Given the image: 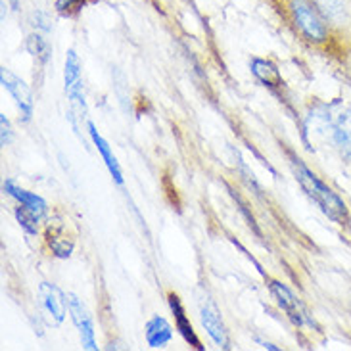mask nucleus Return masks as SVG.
I'll return each mask as SVG.
<instances>
[{
	"instance_id": "13",
	"label": "nucleus",
	"mask_w": 351,
	"mask_h": 351,
	"mask_svg": "<svg viewBox=\"0 0 351 351\" xmlns=\"http://www.w3.org/2000/svg\"><path fill=\"white\" fill-rule=\"evenodd\" d=\"M88 133H90V138H93V143H95L96 150L100 152L102 156V160H104L106 167H108V171L112 173V177L115 179V182H123V175H121V167H119V163H117V158L112 152V148H110V144L106 143L104 136L96 131V127L93 123L88 125Z\"/></svg>"
},
{
	"instance_id": "7",
	"label": "nucleus",
	"mask_w": 351,
	"mask_h": 351,
	"mask_svg": "<svg viewBox=\"0 0 351 351\" xmlns=\"http://www.w3.org/2000/svg\"><path fill=\"white\" fill-rule=\"evenodd\" d=\"M67 311L71 313V319L73 323L79 328L81 332V342L85 346L86 350H96V340H95V326H93V319L86 311V307L81 302L79 298L73 294H67Z\"/></svg>"
},
{
	"instance_id": "11",
	"label": "nucleus",
	"mask_w": 351,
	"mask_h": 351,
	"mask_svg": "<svg viewBox=\"0 0 351 351\" xmlns=\"http://www.w3.org/2000/svg\"><path fill=\"white\" fill-rule=\"evenodd\" d=\"M169 305H171V311L175 315V328L179 330L180 336L190 343V346H194L196 350H202V343H199L198 336L194 332V328H192V324H190L189 317L184 313V307L180 304L179 295L177 294H169Z\"/></svg>"
},
{
	"instance_id": "1",
	"label": "nucleus",
	"mask_w": 351,
	"mask_h": 351,
	"mask_svg": "<svg viewBox=\"0 0 351 351\" xmlns=\"http://www.w3.org/2000/svg\"><path fill=\"white\" fill-rule=\"evenodd\" d=\"M286 18L298 37L315 48H330L336 43L332 27L313 4V0H285Z\"/></svg>"
},
{
	"instance_id": "18",
	"label": "nucleus",
	"mask_w": 351,
	"mask_h": 351,
	"mask_svg": "<svg viewBox=\"0 0 351 351\" xmlns=\"http://www.w3.org/2000/svg\"><path fill=\"white\" fill-rule=\"evenodd\" d=\"M90 0H56V12L64 18H73Z\"/></svg>"
},
{
	"instance_id": "9",
	"label": "nucleus",
	"mask_w": 351,
	"mask_h": 351,
	"mask_svg": "<svg viewBox=\"0 0 351 351\" xmlns=\"http://www.w3.org/2000/svg\"><path fill=\"white\" fill-rule=\"evenodd\" d=\"M0 79H2V86L8 90L12 98L16 100V104L21 110V114L25 117H31L33 115V96H31V90L29 86L19 79L18 75H14L10 69H2L0 71Z\"/></svg>"
},
{
	"instance_id": "2",
	"label": "nucleus",
	"mask_w": 351,
	"mask_h": 351,
	"mask_svg": "<svg viewBox=\"0 0 351 351\" xmlns=\"http://www.w3.org/2000/svg\"><path fill=\"white\" fill-rule=\"evenodd\" d=\"M294 175L298 182L302 184V189L307 192V196L313 199L328 217L334 219V221H343L346 219V206H343L342 199L338 198L311 169H307L300 160L294 162Z\"/></svg>"
},
{
	"instance_id": "4",
	"label": "nucleus",
	"mask_w": 351,
	"mask_h": 351,
	"mask_svg": "<svg viewBox=\"0 0 351 351\" xmlns=\"http://www.w3.org/2000/svg\"><path fill=\"white\" fill-rule=\"evenodd\" d=\"M336 38H351V0H313Z\"/></svg>"
},
{
	"instance_id": "5",
	"label": "nucleus",
	"mask_w": 351,
	"mask_h": 351,
	"mask_svg": "<svg viewBox=\"0 0 351 351\" xmlns=\"http://www.w3.org/2000/svg\"><path fill=\"white\" fill-rule=\"evenodd\" d=\"M64 81H66V93L81 114L85 115V93H83V77H81V62L75 50H67L66 56V71H64Z\"/></svg>"
},
{
	"instance_id": "12",
	"label": "nucleus",
	"mask_w": 351,
	"mask_h": 351,
	"mask_svg": "<svg viewBox=\"0 0 351 351\" xmlns=\"http://www.w3.org/2000/svg\"><path fill=\"white\" fill-rule=\"evenodd\" d=\"M273 294H275L276 302H278V305H280V309L290 317V321H292L295 326L304 324L305 321L304 311H302V307H300V304H298V300L294 298V294H292L286 286L278 285V282H273Z\"/></svg>"
},
{
	"instance_id": "20",
	"label": "nucleus",
	"mask_w": 351,
	"mask_h": 351,
	"mask_svg": "<svg viewBox=\"0 0 351 351\" xmlns=\"http://www.w3.org/2000/svg\"><path fill=\"white\" fill-rule=\"evenodd\" d=\"M12 2H16V0H12Z\"/></svg>"
},
{
	"instance_id": "3",
	"label": "nucleus",
	"mask_w": 351,
	"mask_h": 351,
	"mask_svg": "<svg viewBox=\"0 0 351 351\" xmlns=\"http://www.w3.org/2000/svg\"><path fill=\"white\" fill-rule=\"evenodd\" d=\"M43 237H45V246L48 247L50 256L60 257V259L71 256V252L75 247V234L64 219H50L45 227Z\"/></svg>"
},
{
	"instance_id": "14",
	"label": "nucleus",
	"mask_w": 351,
	"mask_h": 351,
	"mask_svg": "<svg viewBox=\"0 0 351 351\" xmlns=\"http://www.w3.org/2000/svg\"><path fill=\"white\" fill-rule=\"evenodd\" d=\"M4 190L8 192L12 198L18 199L19 206H23V208H27L29 211H33L37 217H43V215L47 213V202H45L43 198H38L37 194H33V192H27V190L19 189V186H16L12 180L4 182Z\"/></svg>"
},
{
	"instance_id": "6",
	"label": "nucleus",
	"mask_w": 351,
	"mask_h": 351,
	"mask_svg": "<svg viewBox=\"0 0 351 351\" xmlns=\"http://www.w3.org/2000/svg\"><path fill=\"white\" fill-rule=\"evenodd\" d=\"M328 127H330V136H332L336 148L351 158V112L348 110H336V112H330L328 117Z\"/></svg>"
},
{
	"instance_id": "10",
	"label": "nucleus",
	"mask_w": 351,
	"mask_h": 351,
	"mask_svg": "<svg viewBox=\"0 0 351 351\" xmlns=\"http://www.w3.org/2000/svg\"><path fill=\"white\" fill-rule=\"evenodd\" d=\"M38 295H40V305L45 309V313L50 315V319L54 323H62L64 317H66L67 309V298L64 300L62 292L58 290L56 286L43 282L38 288Z\"/></svg>"
},
{
	"instance_id": "19",
	"label": "nucleus",
	"mask_w": 351,
	"mask_h": 351,
	"mask_svg": "<svg viewBox=\"0 0 351 351\" xmlns=\"http://www.w3.org/2000/svg\"><path fill=\"white\" fill-rule=\"evenodd\" d=\"M0 121H2V146H8L10 141H12V131H10V123L8 119H6V115H2Z\"/></svg>"
},
{
	"instance_id": "8",
	"label": "nucleus",
	"mask_w": 351,
	"mask_h": 351,
	"mask_svg": "<svg viewBox=\"0 0 351 351\" xmlns=\"http://www.w3.org/2000/svg\"><path fill=\"white\" fill-rule=\"evenodd\" d=\"M199 319H202V324L206 328V332L209 334V338L213 342L217 343L219 348H228V332L225 328V323L219 315L217 307L211 304L209 300H204L202 305H199Z\"/></svg>"
},
{
	"instance_id": "15",
	"label": "nucleus",
	"mask_w": 351,
	"mask_h": 351,
	"mask_svg": "<svg viewBox=\"0 0 351 351\" xmlns=\"http://www.w3.org/2000/svg\"><path fill=\"white\" fill-rule=\"evenodd\" d=\"M173 328L163 317H152L146 324V342L150 348H163L171 342Z\"/></svg>"
},
{
	"instance_id": "16",
	"label": "nucleus",
	"mask_w": 351,
	"mask_h": 351,
	"mask_svg": "<svg viewBox=\"0 0 351 351\" xmlns=\"http://www.w3.org/2000/svg\"><path fill=\"white\" fill-rule=\"evenodd\" d=\"M252 71L265 86H278L282 83V77L278 73V69L267 60H257L256 58L252 62Z\"/></svg>"
},
{
	"instance_id": "17",
	"label": "nucleus",
	"mask_w": 351,
	"mask_h": 351,
	"mask_svg": "<svg viewBox=\"0 0 351 351\" xmlns=\"http://www.w3.org/2000/svg\"><path fill=\"white\" fill-rule=\"evenodd\" d=\"M27 50L40 62H47L48 56H50V45H48L47 38L38 33H33L27 37Z\"/></svg>"
}]
</instances>
